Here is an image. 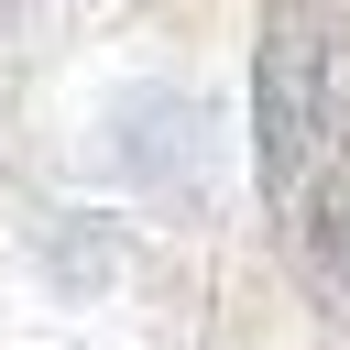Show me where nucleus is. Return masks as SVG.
I'll list each match as a JSON object with an SVG mask.
<instances>
[{"label": "nucleus", "instance_id": "1", "mask_svg": "<svg viewBox=\"0 0 350 350\" xmlns=\"http://www.w3.org/2000/svg\"><path fill=\"white\" fill-rule=\"evenodd\" d=\"M306 131H317V55H306V11L273 0L262 22V186L273 197L306 186Z\"/></svg>", "mask_w": 350, "mask_h": 350}]
</instances>
